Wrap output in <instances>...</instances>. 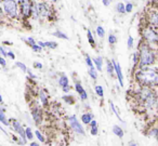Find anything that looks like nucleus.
<instances>
[{
    "label": "nucleus",
    "mask_w": 158,
    "mask_h": 146,
    "mask_svg": "<svg viewBox=\"0 0 158 146\" xmlns=\"http://www.w3.org/2000/svg\"><path fill=\"white\" fill-rule=\"evenodd\" d=\"M107 40H108V44H110V46H113V44H115L117 42V37L114 35V34H110Z\"/></svg>",
    "instance_id": "29"
},
{
    "label": "nucleus",
    "mask_w": 158,
    "mask_h": 146,
    "mask_svg": "<svg viewBox=\"0 0 158 146\" xmlns=\"http://www.w3.org/2000/svg\"><path fill=\"white\" fill-rule=\"evenodd\" d=\"M148 26L154 28L156 31H158V12L151 10L148 12Z\"/></svg>",
    "instance_id": "9"
},
{
    "label": "nucleus",
    "mask_w": 158,
    "mask_h": 146,
    "mask_svg": "<svg viewBox=\"0 0 158 146\" xmlns=\"http://www.w3.org/2000/svg\"><path fill=\"white\" fill-rule=\"evenodd\" d=\"M31 49H33V50L35 51V52H41V51H42V48H41V47H39V46H38L37 44H34V46L31 47Z\"/></svg>",
    "instance_id": "38"
},
{
    "label": "nucleus",
    "mask_w": 158,
    "mask_h": 146,
    "mask_svg": "<svg viewBox=\"0 0 158 146\" xmlns=\"http://www.w3.org/2000/svg\"><path fill=\"white\" fill-rule=\"evenodd\" d=\"M134 79L140 87L158 88V69L155 67H145L134 73Z\"/></svg>",
    "instance_id": "1"
},
{
    "label": "nucleus",
    "mask_w": 158,
    "mask_h": 146,
    "mask_svg": "<svg viewBox=\"0 0 158 146\" xmlns=\"http://www.w3.org/2000/svg\"><path fill=\"white\" fill-rule=\"evenodd\" d=\"M142 40L148 44L149 46L158 44V31H156L155 29L147 25L142 29Z\"/></svg>",
    "instance_id": "3"
},
{
    "label": "nucleus",
    "mask_w": 158,
    "mask_h": 146,
    "mask_svg": "<svg viewBox=\"0 0 158 146\" xmlns=\"http://www.w3.org/2000/svg\"><path fill=\"white\" fill-rule=\"evenodd\" d=\"M52 35L54 36V37H56V38H60V39H65V40L69 39V38H68V36L66 35V34H64L63 31H55Z\"/></svg>",
    "instance_id": "20"
},
{
    "label": "nucleus",
    "mask_w": 158,
    "mask_h": 146,
    "mask_svg": "<svg viewBox=\"0 0 158 146\" xmlns=\"http://www.w3.org/2000/svg\"><path fill=\"white\" fill-rule=\"evenodd\" d=\"M39 98L40 102L44 106H48L49 104V96H48V92L46 90H40L39 92Z\"/></svg>",
    "instance_id": "12"
},
{
    "label": "nucleus",
    "mask_w": 158,
    "mask_h": 146,
    "mask_svg": "<svg viewBox=\"0 0 158 146\" xmlns=\"http://www.w3.org/2000/svg\"><path fill=\"white\" fill-rule=\"evenodd\" d=\"M3 10L11 18L18 16V3L15 0H5L3 1Z\"/></svg>",
    "instance_id": "5"
},
{
    "label": "nucleus",
    "mask_w": 158,
    "mask_h": 146,
    "mask_svg": "<svg viewBox=\"0 0 158 146\" xmlns=\"http://www.w3.org/2000/svg\"><path fill=\"white\" fill-rule=\"evenodd\" d=\"M75 90H76V92L79 94V95H80V94H81L84 91H86V90L84 89V87H82V85L80 82H76V83H75Z\"/></svg>",
    "instance_id": "28"
},
{
    "label": "nucleus",
    "mask_w": 158,
    "mask_h": 146,
    "mask_svg": "<svg viewBox=\"0 0 158 146\" xmlns=\"http://www.w3.org/2000/svg\"><path fill=\"white\" fill-rule=\"evenodd\" d=\"M8 55H9V56L11 57L12 60H14V59H15V56H14V54L11 52V51H9V52H8Z\"/></svg>",
    "instance_id": "48"
},
{
    "label": "nucleus",
    "mask_w": 158,
    "mask_h": 146,
    "mask_svg": "<svg viewBox=\"0 0 158 146\" xmlns=\"http://www.w3.org/2000/svg\"><path fill=\"white\" fill-rule=\"evenodd\" d=\"M34 66H35V68H37V69H41V68H42V64L41 63H38V62L34 63Z\"/></svg>",
    "instance_id": "44"
},
{
    "label": "nucleus",
    "mask_w": 158,
    "mask_h": 146,
    "mask_svg": "<svg viewBox=\"0 0 158 146\" xmlns=\"http://www.w3.org/2000/svg\"><path fill=\"white\" fill-rule=\"evenodd\" d=\"M67 121H68V124H69L70 129H72L75 133H77V134H79V135H82V136H85V135H86L85 128L82 127V124L79 122V120L77 119L76 116H75V115L69 116V117H68V119H67Z\"/></svg>",
    "instance_id": "4"
},
{
    "label": "nucleus",
    "mask_w": 158,
    "mask_h": 146,
    "mask_svg": "<svg viewBox=\"0 0 158 146\" xmlns=\"http://www.w3.org/2000/svg\"><path fill=\"white\" fill-rule=\"evenodd\" d=\"M63 100H64V102H65L66 104H69V105L75 104V98H74V96L69 95V94H66V95H64L63 96Z\"/></svg>",
    "instance_id": "23"
},
{
    "label": "nucleus",
    "mask_w": 158,
    "mask_h": 146,
    "mask_svg": "<svg viewBox=\"0 0 158 146\" xmlns=\"http://www.w3.org/2000/svg\"><path fill=\"white\" fill-rule=\"evenodd\" d=\"M113 133H114L116 136H118L119 139L123 137V134H125L123 128H121V127H119V126H117V124H115V126L113 127Z\"/></svg>",
    "instance_id": "16"
},
{
    "label": "nucleus",
    "mask_w": 158,
    "mask_h": 146,
    "mask_svg": "<svg viewBox=\"0 0 158 146\" xmlns=\"http://www.w3.org/2000/svg\"><path fill=\"white\" fill-rule=\"evenodd\" d=\"M147 135L151 136V137L158 139V128L157 127H152L151 129H148V131H147Z\"/></svg>",
    "instance_id": "18"
},
{
    "label": "nucleus",
    "mask_w": 158,
    "mask_h": 146,
    "mask_svg": "<svg viewBox=\"0 0 158 146\" xmlns=\"http://www.w3.org/2000/svg\"><path fill=\"white\" fill-rule=\"evenodd\" d=\"M35 135H36V137H37L38 141H39V142H42V143H44V142L46 141V139H44V136L42 135V133L40 132V131L36 130L35 131Z\"/></svg>",
    "instance_id": "33"
},
{
    "label": "nucleus",
    "mask_w": 158,
    "mask_h": 146,
    "mask_svg": "<svg viewBox=\"0 0 158 146\" xmlns=\"http://www.w3.org/2000/svg\"><path fill=\"white\" fill-rule=\"evenodd\" d=\"M37 44L39 47H41V48H46V44H44V41H38L37 42Z\"/></svg>",
    "instance_id": "45"
},
{
    "label": "nucleus",
    "mask_w": 158,
    "mask_h": 146,
    "mask_svg": "<svg viewBox=\"0 0 158 146\" xmlns=\"http://www.w3.org/2000/svg\"><path fill=\"white\" fill-rule=\"evenodd\" d=\"M2 9H1V7H0V18H1V16H2Z\"/></svg>",
    "instance_id": "51"
},
{
    "label": "nucleus",
    "mask_w": 158,
    "mask_h": 146,
    "mask_svg": "<svg viewBox=\"0 0 158 146\" xmlns=\"http://www.w3.org/2000/svg\"><path fill=\"white\" fill-rule=\"evenodd\" d=\"M110 109H112V111H113V114H114L115 116H116L117 118H118V120L119 121H121V122H123V120L121 119V117H120V115H119V113H118V109L115 107V105H114V103L113 102H110Z\"/></svg>",
    "instance_id": "21"
},
{
    "label": "nucleus",
    "mask_w": 158,
    "mask_h": 146,
    "mask_svg": "<svg viewBox=\"0 0 158 146\" xmlns=\"http://www.w3.org/2000/svg\"><path fill=\"white\" fill-rule=\"evenodd\" d=\"M156 113H157V115H158V104H157V106H156Z\"/></svg>",
    "instance_id": "52"
},
{
    "label": "nucleus",
    "mask_w": 158,
    "mask_h": 146,
    "mask_svg": "<svg viewBox=\"0 0 158 146\" xmlns=\"http://www.w3.org/2000/svg\"><path fill=\"white\" fill-rule=\"evenodd\" d=\"M3 1H5V0H3Z\"/></svg>",
    "instance_id": "56"
},
{
    "label": "nucleus",
    "mask_w": 158,
    "mask_h": 146,
    "mask_svg": "<svg viewBox=\"0 0 158 146\" xmlns=\"http://www.w3.org/2000/svg\"><path fill=\"white\" fill-rule=\"evenodd\" d=\"M63 91L65 92V93H68V92L70 91V86H68V87H66V88H63Z\"/></svg>",
    "instance_id": "46"
},
{
    "label": "nucleus",
    "mask_w": 158,
    "mask_h": 146,
    "mask_svg": "<svg viewBox=\"0 0 158 146\" xmlns=\"http://www.w3.org/2000/svg\"><path fill=\"white\" fill-rule=\"evenodd\" d=\"M115 10H116L117 13L119 14H125L126 13V9H125V5L123 2H118L115 6Z\"/></svg>",
    "instance_id": "19"
},
{
    "label": "nucleus",
    "mask_w": 158,
    "mask_h": 146,
    "mask_svg": "<svg viewBox=\"0 0 158 146\" xmlns=\"http://www.w3.org/2000/svg\"><path fill=\"white\" fill-rule=\"evenodd\" d=\"M94 91H95V94L100 98H103L104 96V90H103V87L100 85H97L94 88Z\"/></svg>",
    "instance_id": "24"
},
{
    "label": "nucleus",
    "mask_w": 158,
    "mask_h": 146,
    "mask_svg": "<svg viewBox=\"0 0 158 146\" xmlns=\"http://www.w3.org/2000/svg\"><path fill=\"white\" fill-rule=\"evenodd\" d=\"M112 63H113V66H114V70H115V74H116V77H117V79H118V81H119V85H120V87H123V69H121L119 63H117L115 60H112Z\"/></svg>",
    "instance_id": "10"
},
{
    "label": "nucleus",
    "mask_w": 158,
    "mask_h": 146,
    "mask_svg": "<svg viewBox=\"0 0 158 146\" xmlns=\"http://www.w3.org/2000/svg\"><path fill=\"white\" fill-rule=\"evenodd\" d=\"M53 2H57V1H59V0H52Z\"/></svg>",
    "instance_id": "54"
},
{
    "label": "nucleus",
    "mask_w": 158,
    "mask_h": 146,
    "mask_svg": "<svg viewBox=\"0 0 158 146\" xmlns=\"http://www.w3.org/2000/svg\"><path fill=\"white\" fill-rule=\"evenodd\" d=\"M59 85L62 89L69 86V79H68V77L66 75H61V77L59 78Z\"/></svg>",
    "instance_id": "15"
},
{
    "label": "nucleus",
    "mask_w": 158,
    "mask_h": 146,
    "mask_svg": "<svg viewBox=\"0 0 158 146\" xmlns=\"http://www.w3.org/2000/svg\"><path fill=\"white\" fill-rule=\"evenodd\" d=\"M93 118H94V116L91 113H85L81 115V122L84 124H89L93 120Z\"/></svg>",
    "instance_id": "14"
},
{
    "label": "nucleus",
    "mask_w": 158,
    "mask_h": 146,
    "mask_svg": "<svg viewBox=\"0 0 158 146\" xmlns=\"http://www.w3.org/2000/svg\"><path fill=\"white\" fill-rule=\"evenodd\" d=\"M44 44H46V48H49V49L57 48V44L55 41H47V42H44Z\"/></svg>",
    "instance_id": "32"
},
{
    "label": "nucleus",
    "mask_w": 158,
    "mask_h": 146,
    "mask_svg": "<svg viewBox=\"0 0 158 146\" xmlns=\"http://www.w3.org/2000/svg\"><path fill=\"white\" fill-rule=\"evenodd\" d=\"M79 96H80L81 101H87V100H88V93H87V91H84Z\"/></svg>",
    "instance_id": "39"
},
{
    "label": "nucleus",
    "mask_w": 158,
    "mask_h": 146,
    "mask_svg": "<svg viewBox=\"0 0 158 146\" xmlns=\"http://www.w3.org/2000/svg\"><path fill=\"white\" fill-rule=\"evenodd\" d=\"M37 10L39 19H50L52 16V9L47 2L37 3Z\"/></svg>",
    "instance_id": "6"
},
{
    "label": "nucleus",
    "mask_w": 158,
    "mask_h": 146,
    "mask_svg": "<svg viewBox=\"0 0 158 146\" xmlns=\"http://www.w3.org/2000/svg\"><path fill=\"white\" fill-rule=\"evenodd\" d=\"M88 73H89V75H90L91 78H92V80H97L98 79V72H97V69H95V67L89 68Z\"/></svg>",
    "instance_id": "25"
},
{
    "label": "nucleus",
    "mask_w": 158,
    "mask_h": 146,
    "mask_svg": "<svg viewBox=\"0 0 158 146\" xmlns=\"http://www.w3.org/2000/svg\"><path fill=\"white\" fill-rule=\"evenodd\" d=\"M0 103H2V98H1V95H0Z\"/></svg>",
    "instance_id": "53"
},
{
    "label": "nucleus",
    "mask_w": 158,
    "mask_h": 146,
    "mask_svg": "<svg viewBox=\"0 0 158 146\" xmlns=\"http://www.w3.org/2000/svg\"><path fill=\"white\" fill-rule=\"evenodd\" d=\"M129 146H138V144H136V143H134V142H130Z\"/></svg>",
    "instance_id": "49"
},
{
    "label": "nucleus",
    "mask_w": 158,
    "mask_h": 146,
    "mask_svg": "<svg viewBox=\"0 0 158 146\" xmlns=\"http://www.w3.org/2000/svg\"><path fill=\"white\" fill-rule=\"evenodd\" d=\"M26 41H27V44H28L31 47H33L34 44H36V41L34 40V38H31V37H28V38H27Z\"/></svg>",
    "instance_id": "40"
},
{
    "label": "nucleus",
    "mask_w": 158,
    "mask_h": 146,
    "mask_svg": "<svg viewBox=\"0 0 158 146\" xmlns=\"http://www.w3.org/2000/svg\"><path fill=\"white\" fill-rule=\"evenodd\" d=\"M15 66H16V67L20 68V69L22 70V72L27 73V67H26V65H25V64L21 63V62H16V63H15Z\"/></svg>",
    "instance_id": "35"
},
{
    "label": "nucleus",
    "mask_w": 158,
    "mask_h": 146,
    "mask_svg": "<svg viewBox=\"0 0 158 146\" xmlns=\"http://www.w3.org/2000/svg\"><path fill=\"white\" fill-rule=\"evenodd\" d=\"M0 121L2 122L5 126H9V122H8L7 118H6V115H5V113H3L2 109H1V107H0Z\"/></svg>",
    "instance_id": "27"
},
{
    "label": "nucleus",
    "mask_w": 158,
    "mask_h": 146,
    "mask_svg": "<svg viewBox=\"0 0 158 146\" xmlns=\"http://www.w3.org/2000/svg\"><path fill=\"white\" fill-rule=\"evenodd\" d=\"M0 54H2L3 56H8V52L3 47H0Z\"/></svg>",
    "instance_id": "41"
},
{
    "label": "nucleus",
    "mask_w": 158,
    "mask_h": 146,
    "mask_svg": "<svg viewBox=\"0 0 158 146\" xmlns=\"http://www.w3.org/2000/svg\"><path fill=\"white\" fill-rule=\"evenodd\" d=\"M125 9H126V13H131L132 10H133V3L127 2L125 5Z\"/></svg>",
    "instance_id": "34"
},
{
    "label": "nucleus",
    "mask_w": 158,
    "mask_h": 146,
    "mask_svg": "<svg viewBox=\"0 0 158 146\" xmlns=\"http://www.w3.org/2000/svg\"><path fill=\"white\" fill-rule=\"evenodd\" d=\"M136 52H138L139 55V69H142V68L145 67H151L156 63L157 53L148 44L144 42L143 40H141V42L139 44V48Z\"/></svg>",
    "instance_id": "2"
},
{
    "label": "nucleus",
    "mask_w": 158,
    "mask_h": 146,
    "mask_svg": "<svg viewBox=\"0 0 158 146\" xmlns=\"http://www.w3.org/2000/svg\"><path fill=\"white\" fill-rule=\"evenodd\" d=\"M0 64H1V65L2 66H6V61H5V59H3V57H0Z\"/></svg>",
    "instance_id": "47"
},
{
    "label": "nucleus",
    "mask_w": 158,
    "mask_h": 146,
    "mask_svg": "<svg viewBox=\"0 0 158 146\" xmlns=\"http://www.w3.org/2000/svg\"><path fill=\"white\" fill-rule=\"evenodd\" d=\"M87 37H88V41H89V44H90V46L92 47V48H95V40H94V38H93V35L90 29H89L88 33H87Z\"/></svg>",
    "instance_id": "22"
},
{
    "label": "nucleus",
    "mask_w": 158,
    "mask_h": 146,
    "mask_svg": "<svg viewBox=\"0 0 158 146\" xmlns=\"http://www.w3.org/2000/svg\"><path fill=\"white\" fill-rule=\"evenodd\" d=\"M25 136H26V140H33L34 139L33 131H31V128H26V129H25Z\"/></svg>",
    "instance_id": "30"
},
{
    "label": "nucleus",
    "mask_w": 158,
    "mask_h": 146,
    "mask_svg": "<svg viewBox=\"0 0 158 146\" xmlns=\"http://www.w3.org/2000/svg\"><path fill=\"white\" fill-rule=\"evenodd\" d=\"M97 35L99 38H104V36H105V29H104L101 25H99V26L97 27Z\"/></svg>",
    "instance_id": "26"
},
{
    "label": "nucleus",
    "mask_w": 158,
    "mask_h": 146,
    "mask_svg": "<svg viewBox=\"0 0 158 146\" xmlns=\"http://www.w3.org/2000/svg\"><path fill=\"white\" fill-rule=\"evenodd\" d=\"M92 61H93V65H94L95 69L99 70V72H102V69H103V57L97 56L95 59H93Z\"/></svg>",
    "instance_id": "13"
},
{
    "label": "nucleus",
    "mask_w": 158,
    "mask_h": 146,
    "mask_svg": "<svg viewBox=\"0 0 158 146\" xmlns=\"http://www.w3.org/2000/svg\"><path fill=\"white\" fill-rule=\"evenodd\" d=\"M0 57H1V55H0Z\"/></svg>",
    "instance_id": "55"
},
{
    "label": "nucleus",
    "mask_w": 158,
    "mask_h": 146,
    "mask_svg": "<svg viewBox=\"0 0 158 146\" xmlns=\"http://www.w3.org/2000/svg\"><path fill=\"white\" fill-rule=\"evenodd\" d=\"M31 116H33V119L36 124H40L42 122V118H44L42 111L38 106H35L31 109Z\"/></svg>",
    "instance_id": "11"
},
{
    "label": "nucleus",
    "mask_w": 158,
    "mask_h": 146,
    "mask_svg": "<svg viewBox=\"0 0 158 146\" xmlns=\"http://www.w3.org/2000/svg\"><path fill=\"white\" fill-rule=\"evenodd\" d=\"M89 126H90V128H93V127H98V122H97V120H94L93 119L92 121L89 123Z\"/></svg>",
    "instance_id": "43"
},
{
    "label": "nucleus",
    "mask_w": 158,
    "mask_h": 146,
    "mask_svg": "<svg viewBox=\"0 0 158 146\" xmlns=\"http://www.w3.org/2000/svg\"><path fill=\"white\" fill-rule=\"evenodd\" d=\"M31 146H39V145H38V143H36V142H31Z\"/></svg>",
    "instance_id": "50"
},
{
    "label": "nucleus",
    "mask_w": 158,
    "mask_h": 146,
    "mask_svg": "<svg viewBox=\"0 0 158 146\" xmlns=\"http://www.w3.org/2000/svg\"><path fill=\"white\" fill-rule=\"evenodd\" d=\"M90 133L92 135H97L99 133V128L98 127H93V128H90Z\"/></svg>",
    "instance_id": "37"
},
{
    "label": "nucleus",
    "mask_w": 158,
    "mask_h": 146,
    "mask_svg": "<svg viewBox=\"0 0 158 146\" xmlns=\"http://www.w3.org/2000/svg\"><path fill=\"white\" fill-rule=\"evenodd\" d=\"M106 73L112 77L114 76V74H115L114 66H113L112 61H110V60H106Z\"/></svg>",
    "instance_id": "17"
},
{
    "label": "nucleus",
    "mask_w": 158,
    "mask_h": 146,
    "mask_svg": "<svg viewBox=\"0 0 158 146\" xmlns=\"http://www.w3.org/2000/svg\"><path fill=\"white\" fill-rule=\"evenodd\" d=\"M86 64H87V66H88V68L94 67V65H93V61L89 54H86Z\"/></svg>",
    "instance_id": "31"
},
{
    "label": "nucleus",
    "mask_w": 158,
    "mask_h": 146,
    "mask_svg": "<svg viewBox=\"0 0 158 146\" xmlns=\"http://www.w3.org/2000/svg\"><path fill=\"white\" fill-rule=\"evenodd\" d=\"M133 44H134V39H133V37H131V36H129V37H128V42H127L128 49H132V48H133Z\"/></svg>",
    "instance_id": "36"
},
{
    "label": "nucleus",
    "mask_w": 158,
    "mask_h": 146,
    "mask_svg": "<svg viewBox=\"0 0 158 146\" xmlns=\"http://www.w3.org/2000/svg\"><path fill=\"white\" fill-rule=\"evenodd\" d=\"M21 12L24 18H29L31 15V9H33V1L31 0H22L21 1Z\"/></svg>",
    "instance_id": "8"
},
{
    "label": "nucleus",
    "mask_w": 158,
    "mask_h": 146,
    "mask_svg": "<svg viewBox=\"0 0 158 146\" xmlns=\"http://www.w3.org/2000/svg\"><path fill=\"white\" fill-rule=\"evenodd\" d=\"M12 127H13L14 131L20 135V142L19 143L24 145L26 144V136H25V129H23L22 124L15 119H12Z\"/></svg>",
    "instance_id": "7"
},
{
    "label": "nucleus",
    "mask_w": 158,
    "mask_h": 146,
    "mask_svg": "<svg viewBox=\"0 0 158 146\" xmlns=\"http://www.w3.org/2000/svg\"><path fill=\"white\" fill-rule=\"evenodd\" d=\"M112 2V0H102V3H103L104 7H108Z\"/></svg>",
    "instance_id": "42"
}]
</instances>
